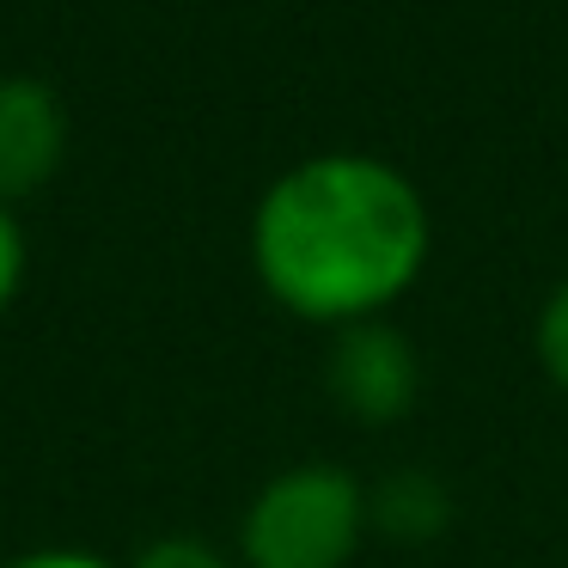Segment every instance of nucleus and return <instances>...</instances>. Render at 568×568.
Here are the masks:
<instances>
[{"instance_id": "5", "label": "nucleus", "mask_w": 568, "mask_h": 568, "mask_svg": "<svg viewBox=\"0 0 568 568\" xmlns=\"http://www.w3.org/2000/svg\"><path fill=\"white\" fill-rule=\"evenodd\" d=\"M373 519L385 531H397V538H428L446 519V495L428 477H392L379 489V501H373Z\"/></svg>"}, {"instance_id": "8", "label": "nucleus", "mask_w": 568, "mask_h": 568, "mask_svg": "<svg viewBox=\"0 0 568 568\" xmlns=\"http://www.w3.org/2000/svg\"><path fill=\"white\" fill-rule=\"evenodd\" d=\"M19 275H26V239H19L13 214L0 209V312H7V300L19 294Z\"/></svg>"}, {"instance_id": "9", "label": "nucleus", "mask_w": 568, "mask_h": 568, "mask_svg": "<svg viewBox=\"0 0 568 568\" xmlns=\"http://www.w3.org/2000/svg\"><path fill=\"white\" fill-rule=\"evenodd\" d=\"M7 568H111V562H99V556H87V550H31Z\"/></svg>"}, {"instance_id": "2", "label": "nucleus", "mask_w": 568, "mask_h": 568, "mask_svg": "<svg viewBox=\"0 0 568 568\" xmlns=\"http://www.w3.org/2000/svg\"><path fill=\"white\" fill-rule=\"evenodd\" d=\"M367 526L355 477L331 465H300L275 477L245 514L251 568H343Z\"/></svg>"}, {"instance_id": "3", "label": "nucleus", "mask_w": 568, "mask_h": 568, "mask_svg": "<svg viewBox=\"0 0 568 568\" xmlns=\"http://www.w3.org/2000/svg\"><path fill=\"white\" fill-rule=\"evenodd\" d=\"M68 153V111L43 80H0V202L50 184Z\"/></svg>"}, {"instance_id": "1", "label": "nucleus", "mask_w": 568, "mask_h": 568, "mask_svg": "<svg viewBox=\"0 0 568 568\" xmlns=\"http://www.w3.org/2000/svg\"><path fill=\"white\" fill-rule=\"evenodd\" d=\"M257 275L300 318H367L416 282L428 209L416 184L361 153H324L270 184L251 221Z\"/></svg>"}, {"instance_id": "7", "label": "nucleus", "mask_w": 568, "mask_h": 568, "mask_svg": "<svg viewBox=\"0 0 568 568\" xmlns=\"http://www.w3.org/2000/svg\"><path fill=\"white\" fill-rule=\"evenodd\" d=\"M129 568H226V562L196 538H160V544H148Z\"/></svg>"}, {"instance_id": "4", "label": "nucleus", "mask_w": 568, "mask_h": 568, "mask_svg": "<svg viewBox=\"0 0 568 568\" xmlns=\"http://www.w3.org/2000/svg\"><path fill=\"white\" fill-rule=\"evenodd\" d=\"M331 385L361 422H392L409 409V392H416V355L397 331L385 324H355V331L336 343V367Z\"/></svg>"}, {"instance_id": "6", "label": "nucleus", "mask_w": 568, "mask_h": 568, "mask_svg": "<svg viewBox=\"0 0 568 568\" xmlns=\"http://www.w3.org/2000/svg\"><path fill=\"white\" fill-rule=\"evenodd\" d=\"M538 355H544V373L568 392V287H556L538 318Z\"/></svg>"}]
</instances>
